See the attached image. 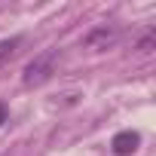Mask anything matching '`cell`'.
I'll list each match as a JSON object with an SVG mask.
<instances>
[{
  "mask_svg": "<svg viewBox=\"0 0 156 156\" xmlns=\"http://www.w3.org/2000/svg\"><path fill=\"white\" fill-rule=\"evenodd\" d=\"M119 43V28L116 25H95L86 37H83V46L92 49V52H107Z\"/></svg>",
  "mask_w": 156,
  "mask_h": 156,
  "instance_id": "obj_2",
  "label": "cell"
},
{
  "mask_svg": "<svg viewBox=\"0 0 156 156\" xmlns=\"http://www.w3.org/2000/svg\"><path fill=\"white\" fill-rule=\"evenodd\" d=\"M150 46H153V31H147V34L138 40V52H150Z\"/></svg>",
  "mask_w": 156,
  "mask_h": 156,
  "instance_id": "obj_5",
  "label": "cell"
},
{
  "mask_svg": "<svg viewBox=\"0 0 156 156\" xmlns=\"http://www.w3.org/2000/svg\"><path fill=\"white\" fill-rule=\"evenodd\" d=\"M22 43H25V37H19V34H16V37H6V40H0V67H3V64L19 52Z\"/></svg>",
  "mask_w": 156,
  "mask_h": 156,
  "instance_id": "obj_4",
  "label": "cell"
},
{
  "mask_svg": "<svg viewBox=\"0 0 156 156\" xmlns=\"http://www.w3.org/2000/svg\"><path fill=\"white\" fill-rule=\"evenodd\" d=\"M3 122H6V107L0 104V126H3Z\"/></svg>",
  "mask_w": 156,
  "mask_h": 156,
  "instance_id": "obj_6",
  "label": "cell"
},
{
  "mask_svg": "<svg viewBox=\"0 0 156 156\" xmlns=\"http://www.w3.org/2000/svg\"><path fill=\"white\" fill-rule=\"evenodd\" d=\"M58 58H61L58 49H46V52L34 55V58L22 67V83H25L28 89H37V86L49 83L52 76H55V70H58Z\"/></svg>",
  "mask_w": 156,
  "mask_h": 156,
  "instance_id": "obj_1",
  "label": "cell"
},
{
  "mask_svg": "<svg viewBox=\"0 0 156 156\" xmlns=\"http://www.w3.org/2000/svg\"><path fill=\"white\" fill-rule=\"evenodd\" d=\"M138 147H141V135H138V132H132V129L116 132V135H113V141H110V150H113L116 156H132Z\"/></svg>",
  "mask_w": 156,
  "mask_h": 156,
  "instance_id": "obj_3",
  "label": "cell"
}]
</instances>
